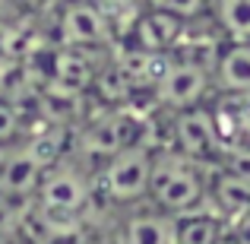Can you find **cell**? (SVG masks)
Segmentation results:
<instances>
[{"label": "cell", "mask_w": 250, "mask_h": 244, "mask_svg": "<svg viewBox=\"0 0 250 244\" xmlns=\"http://www.w3.org/2000/svg\"><path fill=\"white\" fill-rule=\"evenodd\" d=\"M209 200V175L206 165L181 155L177 149L155 153L152 177H149V203L171 216L196 213L200 203Z\"/></svg>", "instance_id": "6da1fadb"}, {"label": "cell", "mask_w": 250, "mask_h": 244, "mask_svg": "<svg viewBox=\"0 0 250 244\" xmlns=\"http://www.w3.org/2000/svg\"><path fill=\"white\" fill-rule=\"evenodd\" d=\"M92 203V177L80 162L63 155L44 171L35 194V209L51 222H76Z\"/></svg>", "instance_id": "7a4b0ae2"}, {"label": "cell", "mask_w": 250, "mask_h": 244, "mask_svg": "<svg viewBox=\"0 0 250 244\" xmlns=\"http://www.w3.org/2000/svg\"><path fill=\"white\" fill-rule=\"evenodd\" d=\"M152 162H155V149H149L146 143H136V146L111 155L108 162H102V168H98V187L104 190L108 200L124 203V206L149 200Z\"/></svg>", "instance_id": "3957f363"}, {"label": "cell", "mask_w": 250, "mask_h": 244, "mask_svg": "<svg viewBox=\"0 0 250 244\" xmlns=\"http://www.w3.org/2000/svg\"><path fill=\"white\" fill-rule=\"evenodd\" d=\"M209 89H215L212 80V64H203L190 54H174L171 67L165 70L162 83L155 86L152 102L174 111H187V108H200L206 102Z\"/></svg>", "instance_id": "277c9868"}, {"label": "cell", "mask_w": 250, "mask_h": 244, "mask_svg": "<svg viewBox=\"0 0 250 244\" xmlns=\"http://www.w3.org/2000/svg\"><path fill=\"white\" fill-rule=\"evenodd\" d=\"M136 143H143V121L130 108H108L80 133L76 153L83 159L108 162L111 155L124 153Z\"/></svg>", "instance_id": "5b68a950"}, {"label": "cell", "mask_w": 250, "mask_h": 244, "mask_svg": "<svg viewBox=\"0 0 250 244\" xmlns=\"http://www.w3.org/2000/svg\"><path fill=\"white\" fill-rule=\"evenodd\" d=\"M171 149L193 162H215L225 149L222 143V130L215 124V114L209 108H187L171 114Z\"/></svg>", "instance_id": "8992f818"}, {"label": "cell", "mask_w": 250, "mask_h": 244, "mask_svg": "<svg viewBox=\"0 0 250 244\" xmlns=\"http://www.w3.org/2000/svg\"><path fill=\"white\" fill-rule=\"evenodd\" d=\"M57 29H61V42L67 48L80 51H98L114 35L111 16L95 0H67L61 10V19H57Z\"/></svg>", "instance_id": "52a82bcc"}, {"label": "cell", "mask_w": 250, "mask_h": 244, "mask_svg": "<svg viewBox=\"0 0 250 244\" xmlns=\"http://www.w3.org/2000/svg\"><path fill=\"white\" fill-rule=\"evenodd\" d=\"M44 171H48V165L32 153L29 143L19 140L16 146L3 149V155H0V197L16 203H35Z\"/></svg>", "instance_id": "ba28073f"}, {"label": "cell", "mask_w": 250, "mask_h": 244, "mask_svg": "<svg viewBox=\"0 0 250 244\" xmlns=\"http://www.w3.org/2000/svg\"><path fill=\"white\" fill-rule=\"evenodd\" d=\"M187 25L190 22H184V19L146 6L133 22V44L146 51H159V54H174L181 38L187 35Z\"/></svg>", "instance_id": "9c48e42d"}, {"label": "cell", "mask_w": 250, "mask_h": 244, "mask_svg": "<svg viewBox=\"0 0 250 244\" xmlns=\"http://www.w3.org/2000/svg\"><path fill=\"white\" fill-rule=\"evenodd\" d=\"M212 80L225 95L250 98V42H225L215 51Z\"/></svg>", "instance_id": "30bf717a"}, {"label": "cell", "mask_w": 250, "mask_h": 244, "mask_svg": "<svg viewBox=\"0 0 250 244\" xmlns=\"http://www.w3.org/2000/svg\"><path fill=\"white\" fill-rule=\"evenodd\" d=\"M117 244H177V216L165 209H136L121 225Z\"/></svg>", "instance_id": "8fae6325"}, {"label": "cell", "mask_w": 250, "mask_h": 244, "mask_svg": "<svg viewBox=\"0 0 250 244\" xmlns=\"http://www.w3.org/2000/svg\"><path fill=\"white\" fill-rule=\"evenodd\" d=\"M209 200L222 219L250 216V181L228 168H219L215 177H209Z\"/></svg>", "instance_id": "7c38bea8"}, {"label": "cell", "mask_w": 250, "mask_h": 244, "mask_svg": "<svg viewBox=\"0 0 250 244\" xmlns=\"http://www.w3.org/2000/svg\"><path fill=\"white\" fill-rule=\"evenodd\" d=\"M209 16L225 42H250V0H212Z\"/></svg>", "instance_id": "4fadbf2b"}, {"label": "cell", "mask_w": 250, "mask_h": 244, "mask_svg": "<svg viewBox=\"0 0 250 244\" xmlns=\"http://www.w3.org/2000/svg\"><path fill=\"white\" fill-rule=\"evenodd\" d=\"M222 216L215 213H184L177 216V244H222Z\"/></svg>", "instance_id": "5bb4252c"}, {"label": "cell", "mask_w": 250, "mask_h": 244, "mask_svg": "<svg viewBox=\"0 0 250 244\" xmlns=\"http://www.w3.org/2000/svg\"><path fill=\"white\" fill-rule=\"evenodd\" d=\"M19 140H25V114L13 98L0 95V149L16 146Z\"/></svg>", "instance_id": "9a60e30c"}, {"label": "cell", "mask_w": 250, "mask_h": 244, "mask_svg": "<svg viewBox=\"0 0 250 244\" xmlns=\"http://www.w3.org/2000/svg\"><path fill=\"white\" fill-rule=\"evenodd\" d=\"M146 6L162 10L168 16H177L184 22H196V19H203L212 10V0H146Z\"/></svg>", "instance_id": "2e32d148"}, {"label": "cell", "mask_w": 250, "mask_h": 244, "mask_svg": "<svg viewBox=\"0 0 250 244\" xmlns=\"http://www.w3.org/2000/svg\"><path fill=\"white\" fill-rule=\"evenodd\" d=\"M22 3H25V6H35V10H38V6H48V3H54V0H22Z\"/></svg>", "instance_id": "e0dca14e"}, {"label": "cell", "mask_w": 250, "mask_h": 244, "mask_svg": "<svg viewBox=\"0 0 250 244\" xmlns=\"http://www.w3.org/2000/svg\"><path fill=\"white\" fill-rule=\"evenodd\" d=\"M0 155H3V149H0Z\"/></svg>", "instance_id": "ac0fdd59"}]
</instances>
